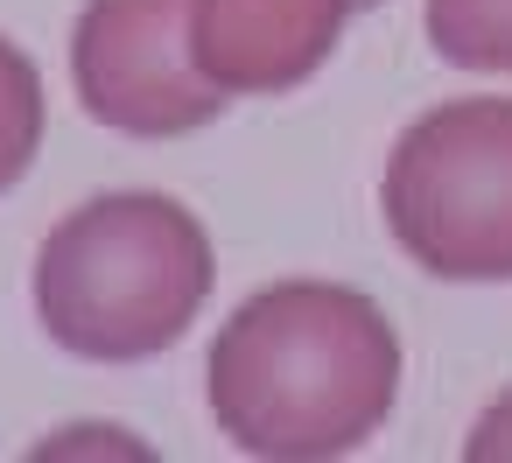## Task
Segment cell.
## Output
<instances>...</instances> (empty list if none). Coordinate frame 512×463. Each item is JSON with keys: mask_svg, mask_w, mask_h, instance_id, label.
Instances as JSON below:
<instances>
[{"mask_svg": "<svg viewBox=\"0 0 512 463\" xmlns=\"http://www.w3.org/2000/svg\"><path fill=\"white\" fill-rule=\"evenodd\" d=\"M211 421L267 463L365 449L400 393V337L344 281H274L246 295L204 358Z\"/></svg>", "mask_w": 512, "mask_h": 463, "instance_id": "obj_1", "label": "cell"}, {"mask_svg": "<svg viewBox=\"0 0 512 463\" xmlns=\"http://www.w3.org/2000/svg\"><path fill=\"white\" fill-rule=\"evenodd\" d=\"M218 253L190 204L162 190H106L64 211L36 253V316L85 365H141L190 337L211 302Z\"/></svg>", "mask_w": 512, "mask_h": 463, "instance_id": "obj_2", "label": "cell"}, {"mask_svg": "<svg viewBox=\"0 0 512 463\" xmlns=\"http://www.w3.org/2000/svg\"><path fill=\"white\" fill-rule=\"evenodd\" d=\"M379 211L421 274L512 281V99H449L400 127Z\"/></svg>", "mask_w": 512, "mask_h": 463, "instance_id": "obj_3", "label": "cell"}, {"mask_svg": "<svg viewBox=\"0 0 512 463\" xmlns=\"http://www.w3.org/2000/svg\"><path fill=\"white\" fill-rule=\"evenodd\" d=\"M78 106L127 141H183L225 113L190 57V0H85L71 29Z\"/></svg>", "mask_w": 512, "mask_h": 463, "instance_id": "obj_4", "label": "cell"}, {"mask_svg": "<svg viewBox=\"0 0 512 463\" xmlns=\"http://www.w3.org/2000/svg\"><path fill=\"white\" fill-rule=\"evenodd\" d=\"M358 0H190V57L232 99H274L309 85Z\"/></svg>", "mask_w": 512, "mask_h": 463, "instance_id": "obj_5", "label": "cell"}, {"mask_svg": "<svg viewBox=\"0 0 512 463\" xmlns=\"http://www.w3.org/2000/svg\"><path fill=\"white\" fill-rule=\"evenodd\" d=\"M428 43L456 71L512 78V0H428Z\"/></svg>", "mask_w": 512, "mask_h": 463, "instance_id": "obj_6", "label": "cell"}, {"mask_svg": "<svg viewBox=\"0 0 512 463\" xmlns=\"http://www.w3.org/2000/svg\"><path fill=\"white\" fill-rule=\"evenodd\" d=\"M36 148H43V78L29 50L0 36V197L36 169Z\"/></svg>", "mask_w": 512, "mask_h": 463, "instance_id": "obj_7", "label": "cell"}, {"mask_svg": "<svg viewBox=\"0 0 512 463\" xmlns=\"http://www.w3.org/2000/svg\"><path fill=\"white\" fill-rule=\"evenodd\" d=\"M463 456H470V463H512V386H505V393L470 421Z\"/></svg>", "mask_w": 512, "mask_h": 463, "instance_id": "obj_8", "label": "cell"}, {"mask_svg": "<svg viewBox=\"0 0 512 463\" xmlns=\"http://www.w3.org/2000/svg\"><path fill=\"white\" fill-rule=\"evenodd\" d=\"M358 8H379V0H358Z\"/></svg>", "mask_w": 512, "mask_h": 463, "instance_id": "obj_9", "label": "cell"}]
</instances>
